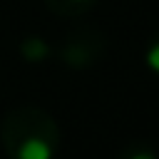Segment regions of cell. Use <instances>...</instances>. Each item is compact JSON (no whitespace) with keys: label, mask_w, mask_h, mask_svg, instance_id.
Instances as JSON below:
<instances>
[{"label":"cell","mask_w":159,"mask_h":159,"mask_svg":"<svg viewBox=\"0 0 159 159\" xmlns=\"http://www.w3.org/2000/svg\"><path fill=\"white\" fill-rule=\"evenodd\" d=\"M122 159H157V154L152 149H144V147H134L132 152H127Z\"/></svg>","instance_id":"obj_6"},{"label":"cell","mask_w":159,"mask_h":159,"mask_svg":"<svg viewBox=\"0 0 159 159\" xmlns=\"http://www.w3.org/2000/svg\"><path fill=\"white\" fill-rule=\"evenodd\" d=\"M0 139L12 159H52L60 144V127L40 107H15L0 124Z\"/></svg>","instance_id":"obj_1"},{"label":"cell","mask_w":159,"mask_h":159,"mask_svg":"<svg viewBox=\"0 0 159 159\" xmlns=\"http://www.w3.org/2000/svg\"><path fill=\"white\" fill-rule=\"evenodd\" d=\"M107 50V37L99 27H92V25H80L75 27L62 47H60V60L72 67V70H84L89 65H94Z\"/></svg>","instance_id":"obj_2"},{"label":"cell","mask_w":159,"mask_h":159,"mask_svg":"<svg viewBox=\"0 0 159 159\" xmlns=\"http://www.w3.org/2000/svg\"><path fill=\"white\" fill-rule=\"evenodd\" d=\"M45 5L60 17H80L94 5V0H45Z\"/></svg>","instance_id":"obj_3"},{"label":"cell","mask_w":159,"mask_h":159,"mask_svg":"<svg viewBox=\"0 0 159 159\" xmlns=\"http://www.w3.org/2000/svg\"><path fill=\"white\" fill-rule=\"evenodd\" d=\"M47 52H50V47L45 45V40L42 37H25L22 40V57L25 60H30V62H40V60H45L47 57Z\"/></svg>","instance_id":"obj_4"},{"label":"cell","mask_w":159,"mask_h":159,"mask_svg":"<svg viewBox=\"0 0 159 159\" xmlns=\"http://www.w3.org/2000/svg\"><path fill=\"white\" fill-rule=\"evenodd\" d=\"M147 62H149L152 70L159 72V35L154 37V42H152V47H149V52H147Z\"/></svg>","instance_id":"obj_5"}]
</instances>
